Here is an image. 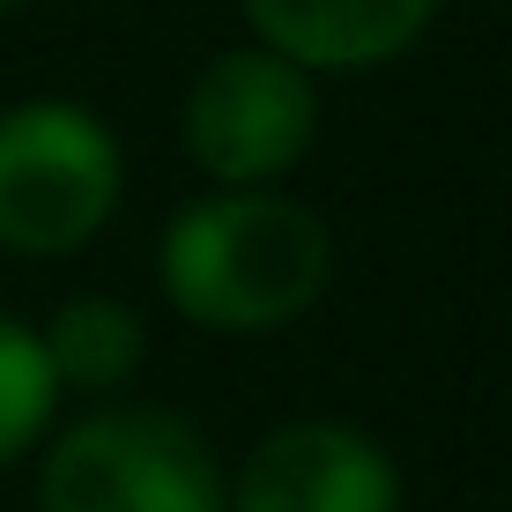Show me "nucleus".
Returning a JSON list of instances; mask_svg holds the SVG:
<instances>
[{
    "instance_id": "nucleus-1",
    "label": "nucleus",
    "mask_w": 512,
    "mask_h": 512,
    "mask_svg": "<svg viewBox=\"0 0 512 512\" xmlns=\"http://www.w3.org/2000/svg\"><path fill=\"white\" fill-rule=\"evenodd\" d=\"M164 297L216 334L282 327L327 290V231L305 201L268 186H223L171 216L156 253Z\"/></svg>"
},
{
    "instance_id": "nucleus-2",
    "label": "nucleus",
    "mask_w": 512,
    "mask_h": 512,
    "mask_svg": "<svg viewBox=\"0 0 512 512\" xmlns=\"http://www.w3.org/2000/svg\"><path fill=\"white\" fill-rule=\"evenodd\" d=\"M119 208V141L67 97L0 112V245L30 260L82 253Z\"/></svg>"
},
{
    "instance_id": "nucleus-3",
    "label": "nucleus",
    "mask_w": 512,
    "mask_h": 512,
    "mask_svg": "<svg viewBox=\"0 0 512 512\" xmlns=\"http://www.w3.org/2000/svg\"><path fill=\"white\" fill-rule=\"evenodd\" d=\"M38 512H231V490L179 416L97 409L52 446Z\"/></svg>"
},
{
    "instance_id": "nucleus-4",
    "label": "nucleus",
    "mask_w": 512,
    "mask_h": 512,
    "mask_svg": "<svg viewBox=\"0 0 512 512\" xmlns=\"http://www.w3.org/2000/svg\"><path fill=\"white\" fill-rule=\"evenodd\" d=\"M320 97L312 75L260 52H223L186 97V156L216 186H268L312 149Z\"/></svg>"
},
{
    "instance_id": "nucleus-5",
    "label": "nucleus",
    "mask_w": 512,
    "mask_h": 512,
    "mask_svg": "<svg viewBox=\"0 0 512 512\" xmlns=\"http://www.w3.org/2000/svg\"><path fill=\"white\" fill-rule=\"evenodd\" d=\"M231 512H401V483L349 423H282L253 446Z\"/></svg>"
},
{
    "instance_id": "nucleus-6",
    "label": "nucleus",
    "mask_w": 512,
    "mask_h": 512,
    "mask_svg": "<svg viewBox=\"0 0 512 512\" xmlns=\"http://www.w3.org/2000/svg\"><path fill=\"white\" fill-rule=\"evenodd\" d=\"M260 45L305 75H342V67H386L401 60L438 0H245Z\"/></svg>"
},
{
    "instance_id": "nucleus-7",
    "label": "nucleus",
    "mask_w": 512,
    "mask_h": 512,
    "mask_svg": "<svg viewBox=\"0 0 512 512\" xmlns=\"http://www.w3.org/2000/svg\"><path fill=\"white\" fill-rule=\"evenodd\" d=\"M45 364L60 386H90V394H104V386H119L141 364V320L119 297H67L60 312L45 320Z\"/></svg>"
},
{
    "instance_id": "nucleus-8",
    "label": "nucleus",
    "mask_w": 512,
    "mask_h": 512,
    "mask_svg": "<svg viewBox=\"0 0 512 512\" xmlns=\"http://www.w3.org/2000/svg\"><path fill=\"white\" fill-rule=\"evenodd\" d=\"M52 394H60V379L45 364V342L0 312V461H15L52 423Z\"/></svg>"
},
{
    "instance_id": "nucleus-9",
    "label": "nucleus",
    "mask_w": 512,
    "mask_h": 512,
    "mask_svg": "<svg viewBox=\"0 0 512 512\" xmlns=\"http://www.w3.org/2000/svg\"><path fill=\"white\" fill-rule=\"evenodd\" d=\"M8 8H23V0H0V15H8Z\"/></svg>"
}]
</instances>
